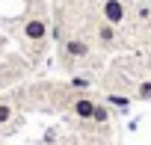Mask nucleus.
<instances>
[{
    "label": "nucleus",
    "instance_id": "nucleus-1",
    "mask_svg": "<svg viewBox=\"0 0 151 145\" xmlns=\"http://www.w3.org/2000/svg\"><path fill=\"white\" fill-rule=\"evenodd\" d=\"M24 39L27 42H33V45H42L45 39H47V21L42 18V15H30L27 21H24Z\"/></svg>",
    "mask_w": 151,
    "mask_h": 145
},
{
    "label": "nucleus",
    "instance_id": "nucleus-2",
    "mask_svg": "<svg viewBox=\"0 0 151 145\" xmlns=\"http://www.w3.org/2000/svg\"><path fill=\"white\" fill-rule=\"evenodd\" d=\"M101 18H104L107 24L119 27V24L127 18V9H124L122 0H104V3H101Z\"/></svg>",
    "mask_w": 151,
    "mask_h": 145
},
{
    "label": "nucleus",
    "instance_id": "nucleus-3",
    "mask_svg": "<svg viewBox=\"0 0 151 145\" xmlns=\"http://www.w3.org/2000/svg\"><path fill=\"white\" fill-rule=\"evenodd\" d=\"M62 53H65L68 59H86V56H89V42L80 39V36H68V39L62 42Z\"/></svg>",
    "mask_w": 151,
    "mask_h": 145
},
{
    "label": "nucleus",
    "instance_id": "nucleus-4",
    "mask_svg": "<svg viewBox=\"0 0 151 145\" xmlns=\"http://www.w3.org/2000/svg\"><path fill=\"white\" fill-rule=\"evenodd\" d=\"M95 104H98V101H92L89 95H80V98H74V101H71V113L77 116V118H83V121H92Z\"/></svg>",
    "mask_w": 151,
    "mask_h": 145
},
{
    "label": "nucleus",
    "instance_id": "nucleus-5",
    "mask_svg": "<svg viewBox=\"0 0 151 145\" xmlns=\"http://www.w3.org/2000/svg\"><path fill=\"white\" fill-rule=\"evenodd\" d=\"M95 36H98V42H101L104 47H110V45H116V39H119V36H116V27H113V24H107V21H101V24H98V30H95Z\"/></svg>",
    "mask_w": 151,
    "mask_h": 145
},
{
    "label": "nucleus",
    "instance_id": "nucleus-6",
    "mask_svg": "<svg viewBox=\"0 0 151 145\" xmlns=\"http://www.w3.org/2000/svg\"><path fill=\"white\" fill-rule=\"evenodd\" d=\"M104 104H107V107H116V110H122V113H127L130 98H127V95H116V92H110V95L104 98Z\"/></svg>",
    "mask_w": 151,
    "mask_h": 145
},
{
    "label": "nucleus",
    "instance_id": "nucleus-7",
    "mask_svg": "<svg viewBox=\"0 0 151 145\" xmlns=\"http://www.w3.org/2000/svg\"><path fill=\"white\" fill-rule=\"evenodd\" d=\"M12 118H15V107H12V101L0 98V127H3V124H9Z\"/></svg>",
    "mask_w": 151,
    "mask_h": 145
},
{
    "label": "nucleus",
    "instance_id": "nucleus-8",
    "mask_svg": "<svg viewBox=\"0 0 151 145\" xmlns=\"http://www.w3.org/2000/svg\"><path fill=\"white\" fill-rule=\"evenodd\" d=\"M92 121H95V124H107V121H110V107H107V104H95Z\"/></svg>",
    "mask_w": 151,
    "mask_h": 145
},
{
    "label": "nucleus",
    "instance_id": "nucleus-9",
    "mask_svg": "<svg viewBox=\"0 0 151 145\" xmlns=\"http://www.w3.org/2000/svg\"><path fill=\"white\" fill-rule=\"evenodd\" d=\"M136 98H139V101H151V80H142V83L136 86Z\"/></svg>",
    "mask_w": 151,
    "mask_h": 145
},
{
    "label": "nucleus",
    "instance_id": "nucleus-10",
    "mask_svg": "<svg viewBox=\"0 0 151 145\" xmlns=\"http://www.w3.org/2000/svg\"><path fill=\"white\" fill-rule=\"evenodd\" d=\"M68 86L83 92V89H89V86H92V80H89V77H71V83H68Z\"/></svg>",
    "mask_w": 151,
    "mask_h": 145
},
{
    "label": "nucleus",
    "instance_id": "nucleus-11",
    "mask_svg": "<svg viewBox=\"0 0 151 145\" xmlns=\"http://www.w3.org/2000/svg\"><path fill=\"white\" fill-rule=\"evenodd\" d=\"M148 3H151V0H148Z\"/></svg>",
    "mask_w": 151,
    "mask_h": 145
}]
</instances>
